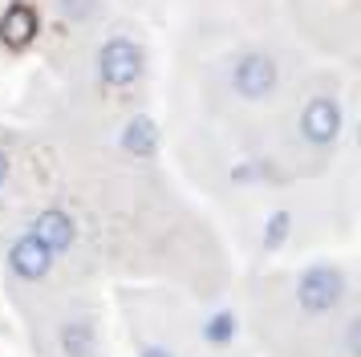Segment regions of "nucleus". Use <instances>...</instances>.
I'll return each instance as SVG.
<instances>
[{"mask_svg":"<svg viewBox=\"0 0 361 357\" xmlns=\"http://www.w3.org/2000/svg\"><path fill=\"white\" fill-rule=\"evenodd\" d=\"M4 171H8V159H4V150H0V178H4Z\"/></svg>","mask_w":361,"mask_h":357,"instance_id":"nucleus-7","label":"nucleus"},{"mask_svg":"<svg viewBox=\"0 0 361 357\" xmlns=\"http://www.w3.org/2000/svg\"><path fill=\"white\" fill-rule=\"evenodd\" d=\"M138 73H142V49L134 45L130 37H114L102 49V78H106V85L126 90Z\"/></svg>","mask_w":361,"mask_h":357,"instance_id":"nucleus-2","label":"nucleus"},{"mask_svg":"<svg viewBox=\"0 0 361 357\" xmlns=\"http://www.w3.org/2000/svg\"><path fill=\"white\" fill-rule=\"evenodd\" d=\"M276 81H280V69L268 53H244L231 65V85L244 97H268L276 90Z\"/></svg>","mask_w":361,"mask_h":357,"instance_id":"nucleus-1","label":"nucleus"},{"mask_svg":"<svg viewBox=\"0 0 361 357\" xmlns=\"http://www.w3.org/2000/svg\"><path fill=\"white\" fill-rule=\"evenodd\" d=\"M337 130H341V110H337V102L333 97H312L305 114H300V134L309 138L312 146H325L337 138Z\"/></svg>","mask_w":361,"mask_h":357,"instance_id":"nucleus-4","label":"nucleus"},{"mask_svg":"<svg viewBox=\"0 0 361 357\" xmlns=\"http://www.w3.org/2000/svg\"><path fill=\"white\" fill-rule=\"evenodd\" d=\"M49 264H53V252L37 236H25V240L13 243V268H17V276L41 280V276L49 272Z\"/></svg>","mask_w":361,"mask_h":357,"instance_id":"nucleus-6","label":"nucleus"},{"mask_svg":"<svg viewBox=\"0 0 361 357\" xmlns=\"http://www.w3.org/2000/svg\"><path fill=\"white\" fill-rule=\"evenodd\" d=\"M341 292H345V280L337 268H312L300 280V305L309 308V313H329L341 301Z\"/></svg>","mask_w":361,"mask_h":357,"instance_id":"nucleus-3","label":"nucleus"},{"mask_svg":"<svg viewBox=\"0 0 361 357\" xmlns=\"http://www.w3.org/2000/svg\"><path fill=\"white\" fill-rule=\"evenodd\" d=\"M33 236L49 248L53 256H61V252L73 248L78 227H73V219H69L66 211H41V215H37V224H33Z\"/></svg>","mask_w":361,"mask_h":357,"instance_id":"nucleus-5","label":"nucleus"},{"mask_svg":"<svg viewBox=\"0 0 361 357\" xmlns=\"http://www.w3.org/2000/svg\"><path fill=\"white\" fill-rule=\"evenodd\" d=\"M147 357H171L166 349H147Z\"/></svg>","mask_w":361,"mask_h":357,"instance_id":"nucleus-8","label":"nucleus"}]
</instances>
